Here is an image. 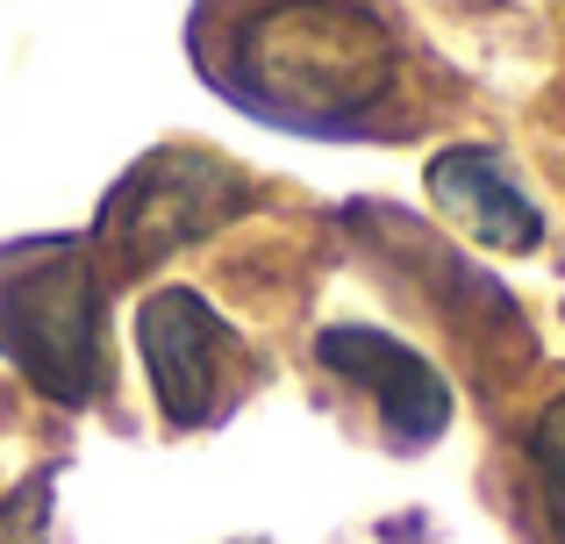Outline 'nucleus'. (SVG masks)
I'll use <instances>...</instances> for the list:
<instances>
[{
	"instance_id": "obj_1",
	"label": "nucleus",
	"mask_w": 565,
	"mask_h": 544,
	"mask_svg": "<svg viewBox=\"0 0 565 544\" xmlns=\"http://www.w3.org/2000/svg\"><path fill=\"white\" fill-rule=\"evenodd\" d=\"M186 51L236 115L316 143H408L415 57L380 0H193Z\"/></svg>"
},
{
	"instance_id": "obj_2",
	"label": "nucleus",
	"mask_w": 565,
	"mask_h": 544,
	"mask_svg": "<svg viewBox=\"0 0 565 544\" xmlns=\"http://www.w3.org/2000/svg\"><path fill=\"white\" fill-rule=\"evenodd\" d=\"M115 279L86 230L0 244V359L57 408H94L115 387Z\"/></svg>"
},
{
	"instance_id": "obj_3",
	"label": "nucleus",
	"mask_w": 565,
	"mask_h": 544,
	"mask_svg": "<svg viewBox=\"0 0 565 544\" xmlns=\"http://www.w3.org/2000/svg\"><path fill=\"white\" fill-rule=\"evenodd\" d=\"M258 209V180L236 166L230 151H207V143H158L143 151L122 180L100 194L94 215V252L108 279H143L166 258H180L186 244L215 237V230L244 223Z\"/></svg>"
},
{
	"instance_id": "obj_4",
	"label": "nucleus",
	"mask_w": 565,
	"mask_h": 544,
	"mask_svg": "<svg viewBox=\"0 0 565 544\" xmlns=\"http://www.w3.org/2000/svg\"><path fill=\"white\" fill-rule=\"evenodd\" d=\"M137 351L166 430H215L258 380V351L193 287H151L137 301Z\"/></svg>"
},
{
	"instance_id": "obj_5",
	"label": "nucleus",
	"mask_w": 565,
	"mask_h": 544,
	"mask_svg": "<svg viewBox=\"0 0 565 544\" xmlns=\"http://www.w3.org/2000/svg\"><path fill=\"white\" fill-rule=\"evenodd\" d=\"M316 373L337 394H351L359 408H373V430L386 437V451H429L458 416V394L408 337L373 330V322H330L316 330Z\"/></svg>"
},
{
	"instance_id": "obj_6",
	"label": "nucleus",
	"mask_w": 565,
	"mask_h": 544,
	"mask_svg": "<svg viewBox=\"0 0 565 544\" xmlns=\"http://www.w3.org/2000/svg\"><path fill=\"white\" fill-rule=\"evenodd\" d=\"M359 215H373L365 237H380L386 252H394V279L415 287V301H423V316L437 322V330H451V344H458L466 365H487L494 351L530 359V330H523V316H515V301L480 266H466L458 244H444L437 230L415 223L408 209H359Z\"/></svg>"
},
{
	"instance_id": "obj_7",
	"label": "nucleus",
	"mask_w": 565,
	"mask_h": 544,
	"mask_svg": "<svg viewBox=\"0 0 565 544\" xmlns=\"http://www.w3.org/2000/svg\"><path fill=\"white\" fill-rule=\"evenodd\" d=\"M429 201L451 215L458 237L487 244V252H537L544 244V209L523 194V180L509 172V158L487 143H444L429 158Z\"/></svg>"
},
{
	"instance_id": "obj_8",
	"label": "nucleus",
	"mask_w": 565,
	"mask_h": 544,
	"mask_svg": "<svg viewBox=\"0 0 565 544\" xmlns=\"http://www.w3.org/2000/svg\"><path fill=\"white\" fill-rule=\"evenodd\" d=\"M523 494L544 544H565V394H552L523 430Z\"/></svg>"
},
{
	"instance_id": "obj_9",
	"label": "nucleus",
	"mask_w": 565,
	"mask_h": 544,
	"mask_svg": "<svg viewBox=\"0 0 565 544\" xmlns=\"http://www.w3.org/2000/svg\"><path fill=\"white\" fill-rule=\"evenodd\" d=\"M51 537V473H29L14 494H0V544H43Z\"/></svg>"
}]
</instances>
